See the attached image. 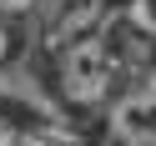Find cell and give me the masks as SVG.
I'll return each mask as SVG.
<instances>
[{
  "mask_svg": "<svg viewBox=\"0 0 156 146\" xmlns=\"http://www.w3.org/2000/svg\"><path fill=\"white\" fill-rule=\"evenodd\" d=\"M61 81H66V96L71 101H101L116 81V45L106 35H81V45H71L61 66Z\"/></svg>",
  "mask_w": 156,
  "mask_h": 146,
  "instance_id": "obj_1",
  "label": "cell"
},
{
  "mask_svg": "<svg viewBox=\"0 0 156 146\" xmlns=\"http://www.w3.org/2000/svg\"><path fill=\"white\" fill-rule=\"evenodd\" d=\"M156 96H141V101H126L116 106V131L121 136H136V141H156Z\"/></svg>",
  "mask_w": 156,
  "mask_h": 146,
  "instance_id": "obj_2",
  "label": "cell"
},
{
  "mask_svg": "<svg viewBox=\"0 0 156 146\" xmlns=\"http://www.w3.org/2000/svg\"><path fill=\"white\" fill-rule=\"evenodd\" d=\"M131 20L141 25L146 35H156V0H131Z\"/></svg>",
  "mask_w": 156,
  "mask_h": 146,
  "instance_id": "obj_3",
  "label": "cell"
},
{
  "mask_svg": "<svg viewBox=\"0 0 156 146\" xmlns=\"http://www.w3.org/2000/svg\"><path fill=\"white\" fill-rule=\"evenodd\" d=\"M25 5H35V0H0V10H25Z\"/></svg>",
  "mask_w": 156,
  "mask_h": 146,
  "instance_id": "obj_4",
  "label": "cell"
},
{
  "mask_svg": "<svg viewBox=\"0 0 156 146\" xmlns=\"http://www.w3.org/2000/svg\"><path fill=\"white\" fill-rule=\"evenodd\" d=\"M5 51H10V35H5V30H0V55H5Z\"/></svg>",
  "mask_w": 156,
  "mask_h": 146,
  "instance_id": "obj_5",
  "label": "cell"
},
{
  "mask_svg": "<svg viewBox=\"0 0 156 146\" xmlns=\"http://www.w3.org/2000/svg\"><path fill=\"white\" fill-rule=\"evenodd\" d=\"M151 96H156V76H151Z\"/></svg>",
  "mask_w": 156,
  "mask_h": 146,
  "instance_id": "obj_6",
  "label": "cell"
},
{
  "mask_svg": "<svg viewBox=\"0 0 156 146\" xmlns=\"http://www.w3.org/2000/svg\"><path fill=\"white\" fill-rule=\"evenodd\" d=\"M136 146H156V141H136Z\"/></svg>",
  "mask_w": 156,
  "mask_h": 146,
  "instance_id": "obj_7",
  "label": "cell"
}]
</instances>
